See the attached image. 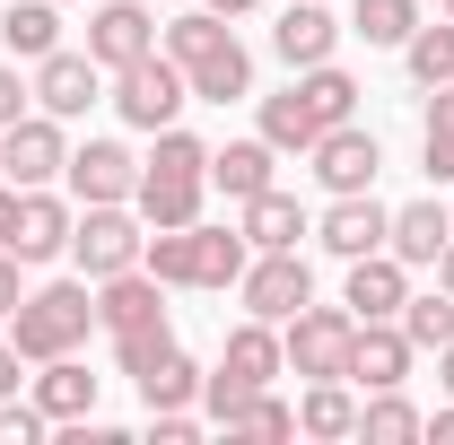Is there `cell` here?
<instances>
[{"label":"cell","instance_id":"1","mask_svg":"<svg viewBox=\"0 0 454 445\" xmlns=\"http://www.w3.org/2000/svg\"><path fill=\"white\" fill-rule=\"evenodd\" d=\"M97 324H106L122 376L140 385L158 358H175V324H167V279L158 271H114L97 279Z\"/></svg>","mask_w":454,"mask_h":445},{"label":"cell","instance_id":"2","mask_svg":"<svg viewBox=\"0 0 454 445\" xmlns=\"http://www.w3.org/2000/svg\"><path fill=\"white\" fill-rule=\"evenodd\" d=\"M349 113H358V79H349L340 61H315V70L288 79L280 97H262V140H271L280 158H288V149L306 158V149H315L333 122H349Z\"/></svg>","mask_w":454,"mask_h":445},{"label":"cell","instance_id":"3","mask_svg":"<svg viewBox=\"0 0 454 445\" xmlns=\"http://www.w3.org/2000/svg\"><path fill=\"white\" fill-rule=\"evenodd\" d=\"M254 262V245H245V227H149V245H140V271H158L167 288H236Z\"/></svg>","mask_w":454,"mask_h":445},{"label":"cell","instance_id":"4","mask_svg":"<svg viewBox=\"0 0 454 445\" xmlns=\"http://www.w3.org/2000/svg\"><path fill=\"white\" fill-rule=\"evenodd\" d=\"M158 44H167V61L192 79V97H210V105H227V97H254V53L236 44V27H227L219 9H192V18H175Z\"/></svg>","mask_w":454,"mask_h":445},{"label":"cell","instance_id":"5","mask_svg":"<svg viewBox=\"0 0 454 445\" xmlns=\"http://www.w3.org/2000/svg\"><path fill=\"white\" fill-rule=\"evenodd\" d=\"M201 192H210V140H192V131H158V149L140 158V192H131V210L149 227H192L201 219Z\"/></svg>","mask_w":454,"mask_h":445},{"label":"cell","instance_id":"6","mask_svg":"<svg viewBox=\"0 0 454 445\" xmlns=\"http://www.w3.org/2000/svg\"><path fill=\"white\" fill-rule=\"evenodd\" d=\"M88 332H97V279H53V288L18 297V315H9V349H18L27 367L88 349Z\"/></svg>","mask_w":454,"mask_h":445},{"label":"cell","instance_id":"7","mask_svg":"<svg viewBox=\"0 0 454 445\" xmlns=\"http://www.w3.org/2000/svg\"><path fill=\"white\" fill-rule=\"evenodd\" d=\"M140 245H149V219H140L131 201H88L79 227H70V262H79V279L140 271Z\"/></svg>","mask_w":454,"mask_h":445},{"label":"cell","instance_id":"8","mask_svg":"<svg viewBox=\"0 0 454 445\" xmlns=\"http://www.w3.org/2000/svg\"><path fill=\"white\" fill-rule=\"evenodd\" d=\"M271 376H288V349H280V324H236L227 332V349H219V376H201V402H210V419H219L236 393H262Z\"/></svg>","mask_w":454,"mask_h":445},{"label":"cell","instance_id":"9","mask_svg":"<svg viewBox=\"0 0 454 445\" xmlns=\"http://www.w3.org/2000/svg\"><path fill=\"white\" fill-rule=\"evenodd\" d=\"M184 105H192V79H184V70L167 61V44L114 70V113H122L131 131H167V122H175Z\"/></svg>","mask_w":454,"mask_h":445},{"label":"cell","instance_id":"10","mask_svg":"<svg viewBox=\"0 0 454 445\" xmlns=\"http://www.w3.org/2000/svg\"><path fill=\"white\" fill-rule=\"evenodd\" d=\"M349 340H358V315L349 306H297L280 324V349H288V376H349Z\"/></svg>","mask_w":454,"mask_h":445},{"label":"cell","instance_id":"11","mask_svg":"<svg viewBox=\"0 0 454 445\" xmlns=\"http://www.w3.org/2000/svg\"><path fill=\"white\" fill-rule=\"evenodd\" d=\"M236 297H245V315L254 324H288L297 306H315V271H306V254L288 245V254H254L245 279H236Z\"/></svg>","mask_w":454,"mask_h":445},{"label":"cell","instance_id":"12","mask_svg":"<svg viewBox=\"0 0 454 445\" xmlns=\"http://www.w3.org/2000/svg\"><path fill=\"white\" fill-rule=\"evenodd\" d=\"M70 167V140H61V122L44 105L18 113L9 131H0V183H18V192H35V183H53Z\"/></svg>","mask_w":454,"mask_h":445},{"label":"cell","instance_id":"13","mask_svg":"<svg viewBox=\"0 0 454 445\" xmlns=\"http://www.w3.org/2000/svg\"><path fill=\"white\" fill-rule=\"evenodd\" d=\"M306 158H315V183H324V192H376V167H385L376 131H358V122H333Z\"/></svg>","mask_w":454,"mask_h":445},{"label":"cell","instance_id":"14","mask_svg":"<svg viewBox=\"0 0 454 445\" xmlns=\"http://www.w3.org/2000/svg\"><path fill=\"white\" fill-rule=\"evenodd\" d=\"M140 53H158V18H149V0H106V9L88 18V61L114 79L122 61H140Z\"/></svg>","mask_w":454,"mask_h":445},{"label":"cell","instance_id":"15","mask_svg":"<svg viewBox=\"0 0 454 445\" xmlns=\"http://www.w3.org/2000/svg\"><path fill=\"white\" fill-rule=\"evenodd\" d=\"M61 183H70L79 210H88V201H131V192H140V158H131L122 140H88V149H70Z\"/></svg>","mask_w":454,"mask_h":445},{"label":"cell","instance_id":"16","mask_svg":"<svg viewBox=\"0 0 454 445\" xmlns=\"http://www.w3.org/2000/svg\"><path fill=\"white\" fill-rule=\"evenodd\" d=\"M385 227H394V210L376 192H333V210L315 219V245L340 254V262H358V254H385Z\"/></svg>","mask_w":454,"mask_h":445},{"label":"cell","instance_id":"17","mask_svg":"<svg viewBox=\"0 0 454 445\" xmlns=\"http://www.w3.org/2000/svg\"><path fill=\"white\" fill-rule=\"evenodd\" d=\"M97 97H106V70H97L88 53H61V44H53V53L35 61V105L53 113V122H79Z\"/></svg>","mask_w":454,"mask_h":445},{"label":"cell","instance_id":"18","mask_svg":"<svg viewBox=\"0 0 454 445\" xmlns=\"http://www.w3.org/2000/svg\"><path fill=\"white\" fill-rule=\"evenodd\" d=\"M70 227H79V210L61 201L53 183H35V192H18V236H9V254H18V262H53V254H70Z\"/></svg>","mask_w":454,"mask_h":445},{"label":"cell","instance_id":"19","mask_svg":"<svg viewBox=\"0 0 454 445\" xmlns=\"http://www.w3.org/2000/svg\"><path fill=\"white\" fill-rule=\"evenodd\" d=\"M340 35H349V27L333 18V0H288L280 27H271V53H280L288 70H315V61H333Z\"/></svg>","mask_w":454,"mask_h":445},{"label":"cell","instance_id":"20","mask_svg":"<svg viewBox=\"0 0 454 445\" xmlns=\"http://www.w3.org/2000/svg\"><path fill=\"white\" fill-rule=\"evenodd\" d=\"M402 297H411V262H394V254H358V262H349V288H340V306H349L358 324H394Z\"/></svg>","mask_w":454,"mask_h":445},{"label":"cell","instance_id":"21","mask_svg":"<svg viewBox=\"0 0 454 445\" xmlns=\"http://www.w3.org/2000/svg\"><path fill=\"white\" fill-rule=\"evenodd\" d=\"M411 332L402 324H358V340H349V385H367V393H394L411 385Z\"/></svg>","mask_w":454,"mask_h":445},{"label":"cell","instance_id":"22","mask_svg":"<svg viewBox=\"0 0 454 445\" xmlns=\"http://www.w3.org/2000/svg\"><path fill=\"white\" fill-rule=\"evenodd\" d=\"M446 236H454V210H446V201H402L394 227H385V254L411 262V271H428V262L446 254Z\"/></svg>","mask_w":454,"mask_h":445},{"label":"cell","instance_id":"23","mask_svg":"<svg viewBox=\"0 0 454 445\" xmlns=\"http://www.w3.org/2000/svg\"><path fill=\"white\" fill-rule=\"evenodd\" d=\"M236 210H245V245H254V254H288V245H297V236H306V210H297V192H280V183H271V192H254V201H236Z\"/></svg>","mask_w":454,"mask_h":445},{"label":"cell","instance_id":"24","mask_svg":"<svg viewBox=\"0 0 454 445\" xmlns=\"http://www.w3.org/2000/svg\"><path fill=\"white\" fill-rule=\"evenodd\" d=\"M271 167H280V149L254 131V140H227L210 149V183H219L227 201H254V192H271Z\"/></svg>","mask_w":454,"mask_h":445},{"label":"cell","instance_id":"25","mask_svg":"<svg viewBox=\"0 0 454 445\" xmlns=\"http://www.w3.org/2000/svg\"><path fill=\"white\" fill-rule=\"evenodd\" d=\"M35 402H44V419H97V376L79 367V349L70 358H44V376H35Z\"/></svg>","mask_w":454,"mask_h":445},{"label":"cell","instance_id":"26","mask_svg":"<svg viewBox=\"0 0 454 445\" xmlns=\"http://www.w3.org/2000/svg\"><path fill=\"white\" fill-rule=\"evenodd\" d=\"M297 428H306V437H358L349 376H315V385H306V402H297Z\"/></svg>","mask_w":454,"mask_h":445},{"label":"cell","instance_id":"27","mask_svg":"<svg viewBox=\"0 0 454 445\" xmlns=\"http://www.w3.org/2000/svg\"><path fill=\"white\" fill-rule=\"evenodd\" d=\"M219 428H227V437H297V410L262 385V393H236V402L219 410Z\"/></svg>","mask_w":454,"mask_h":445},{"label":"cell","instance_id":"28","mask_svg":"<svg viewBox=\"0 0 454 445\" xmlns=\"http://www.w3.org/2000/svg\"><path fill=\"white\" fill-rule=\"evenodd\" d=\"M61 0H18V9H9V18H0V35H9V53L18 61H44L61 44V18H53Z\"/></svg>","mask_w":454,"mask_h":445},{"label":"cell","instance_id":"29","mask_svg":"<svg viewBox=\"0 0 454 445\" xmlns=\"http://www.w3.org/2000/svg\"><path fill=\"white\" fill-rule=\"evenodd\" d=\"M419 167L454 183V79L446 88H428V113H419Z\"/></svg>","mask_w":454,"mask_h":445},{"label":"cell","instance_id":"30","mask_svg":"<svg viewBox=\"0 0 454 445\" xmlns=\"http://www.w3.org/2000/svg\"><path fill=\"white\" fill-rule=\"evenodd\" d=\"M402 61H411V79H419V88H446V79H454V18H437V27L419 18V27H411V44H402Z\"/></svg>","mask_w":454,"mask_h":445},{"label":"cell","instance_id":"31","mask_svg":"<svg viewBox=\"0 0 454 445\" xmlns=\"http://www.w3.org/2000/svg\"><path fill=\"white\" fill-rule=\"evenodd\" d=\"M411 27H419V0H349V35H367V44H411Z\"/></svg>","mask_w":454,"mask_h":445},{"label":"cell","instance_id":"32","mask_svg":"<svg viewBox=\"0 0 454 445\" xmlns=\"http://www.w3.org/2000/svg\"><path fill=\"white\" fill-rule=\"evenodd\" d=\"M419 428H428V419L402 402V385L394 393H367V410H358V437H367V445H411Z\"/></svg>","mask_w":454,"mask_h":445},{"label":"cell","instance_id":"33","mask_svg":"<svg viewBox=\"0 0 454 445\" xmlns=\"http://www.w3.org/2000/svg\"><path fill=\"white\" fill-rule=\"evenodd\" d=\"M140 402H149V410H192V402H201V367H192L184 349L158 358V367L140 376Z\"/></svg>","mask_w":454,"mask_h":445},{"label":"cell","instance_id":"34","mask_svg":"<svg viewBox=\"0 0 454 445\" xmlns=\"http://www.w3.org/2000/svg\"><path fill=\"white\" fill-rule=\"evenodd\" d=\"M394 324L411 332V349H446V340H454V297H446V288H428V297H402Z\"/></svg>","mask_w":454,"mask_h":445},{"label":"cell","instance_id":"35","mask_svg":"<svg viewBox=\"0 0 454 445\" xmlns=\"http://www.w3.org/2000/svg\"><path fill=\"white\" fill-rule=\"evenodd\" d=\"M44 428H53V419H44V402H18V393H0V445H35Z\"/></svg>","mask_w":454,"mask_h":445},{"label":"cell","instance_id":"36","mask_svg":"<svg viewBox=\"0 0 454 445\" xmlns=\"http://www.w3.org/2000/svg\"><path fill=\"white\" fill-rule=\"evenodd\" d=\"M27 97H35V79H18V70L0 61V131H9V122L27 113Z\"/></svg>","mask_w":454,"mask_h":445},{"label":"cell","instance_id":"37","mask_svg":"<svg viewBox=\"0 0 454 445\" xmlns=\"http://www.w3.org/2000/svg\"><path fill=\"white\" fill-rule=\"evenodd\" d=\"M192 428H201L192 410H149V437L158 445H192Z\"/></svg>","mask_w":454,"mask_h":445},{"label":"cell","instance_id":"38","mask_svg":"<svg viewBox=\"0 0 454 445\" xmlns=\"http://www.w3.org/2000/svg\"><path fill=\"white\" fill-rule=\"evenodd\" d=\"M18 271H27V262H18V254H0V324H9V315H18V297H27Z\"/></svg>","mask_w":454,"mask_h":445},{"label":"cell","instance_id":"39","mask_svg":"<svg viewBox=\"0 0 454 445\" xmlns=\"http://www.w3.org/2000/svg\"><path fill=\"white\" fill-rule=\"evenodd\" d=\"M9 236H18V183H0V254H9Z\"/></svg>","mask_w":454,"mask_h":445},{"label":"cell","instance_id":"40","mask_svg":"<svg viewBox=\"0 0 454 445\" xmlns=\"http://www.w3.org/2000/svg\"><path fill=\"white\" fill-rule=\"evenodd\" d=\"M18 367H27V358H18V349L0 340V393H18Z\"/></svg>","mask_w":454,"mask_h":445},{"label":"cell","instance_id":"41","mask_svg":"<svg viewBox=\"0 0 454 445\" xmlns=\"http://www.w3.org/2000/svg\"><path fill=\"white\" fill-rule=\"evenodd\" d=\"M428 271H437V288H446V297H454V236H446V254H437Z\"/></svg>","mask_w":454,"mask_h":445},{"label":"cell","instance_id":"42","mask_svg":"<svg viewBox=\"0 0 454 445\" xmlns=\"http://www.w3.org/2000/svg\"><path fill=\"white\" fill-rule=\"evenodd\" d=\"M419 437H437V445H454V410H437V419H428V428H419Z\"/></svg>","mask_w":454,"mask_h":445},{"label":"cell","instance_id":"43","mask_svg":"<svg viewBox=\"0 0 454 445\" xmlns=\"http://www.w3.org/2000/svg\"><path fill=\"white\" fill-rule=\"evenodd\" d=\"M437 385L454 393V340H446V349H437Z\"/></svg>","mask_w":454,"mask_h":445},{"label":"cell","instance_id":"44","mask_svg":"<svg viewBox=\"0 0 454 445\" xmlns=\"http://www.w3.org/2000/svg\"><path fill=\"white\" fill-rule=\"evenodd\" d=\"M201 9H219V18H245V9H254V0H201Z\"/></svg>","mask_w":454,"mask_h":445},{"label":"cell","instance_id":"45","mask_svg":"<svg viewBox=\"0 0 454 445\" xmlns=\"http://www.w3.org/2000/svg\"><path fill=\"white\" fill-rule=\"evenodd\" d=\"M446 18H454V0H446Z\"/></svg>","mask_w":454,"mask_h":445}]
</instances>
